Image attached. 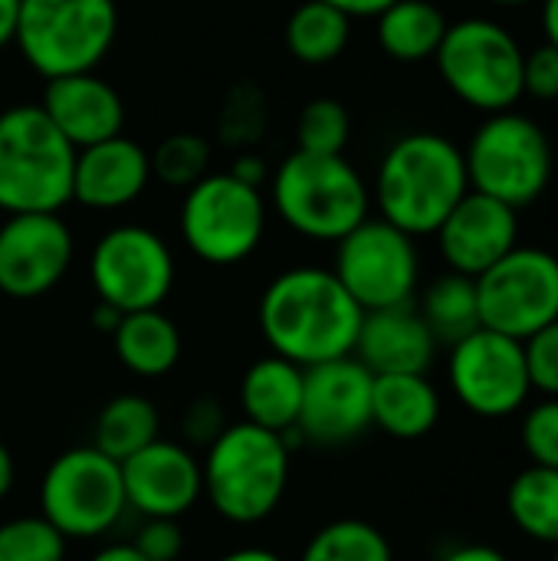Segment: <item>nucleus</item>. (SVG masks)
Segmentation results:
<instances>
[{"mask_svg": "<svg viewBox=\"0 0 558 561\" xmlns=\"http://www.w3.org/2000/svg\"><path fill=\"white\" fill-rule=\"evenodd\" d=\"M362 306L326 266H293L273 276L257 306V325L270 352L312 368L355 352Z\"/></svg>", "mask_w": 558, "mask_h": 561, "instance_id": "nucleus-1", "label": "nucleus"}, {"mask_svg": "<svg viewBox=\"0 0 558 561\" xmlns=\"http://www.w3.org/2000/svg\"><path fill=\"white\" fill-rule=\"evenodd\" d=\"M470 191L464 151L437 131H411L388 145L372 181L378 217L408 237H434Z\"/></svg>", "mask_w": 558, "mask_h": 561, "instance_id": "nucleus-2", "label": "nucleus"}, {"mask_svg": "<svg viewBox=\"0 0 558 561\" xmlns=\"http://www.w3.org/2000/svg\"><path fill=\"white\" fill-rule=\"evenodd\" d=\"M266 204L296 237L339 243L372 217V184L345 154L293 148L270 174Z\"/></svg>", "mask_w": 558, "mask_h": 561, "instance_id": "nucleus-3", "label": "nucleus"}, {"mask_svg": "<svg viewBox=\"0 0 558 561\" xmlns=\"http://www.w3.org/2000/svg\"><path fill=\"white\" fill-rule=\"evenodd\" d=\"M293 447L286 434L257 424H227L204 450L201 477L214 513L234 526H257L276 513L286 496Z\"/></svg>", "mask_w": 558, "mask_h": 561, "instance_id": "nucleus-4", "label": "nucleus"}, {"mask_svg": "<svg viewBox=\"0 0 558 561\" xmlns=\"http://www.w3.org/2000/svg\"><path fill=\"white\" fill-rule=\"evenodd\" d=\"M76 148L39 102L0 112V214H59L72 204Z\"/></svg>", "mask_w": 558, "mask_h": 561, "instance_id": "nucleus-5", "label": "nucleus"}, {"mask_svg": "<svg viewBox=\"0 0 558 561\" xmlns=\"http://www.w3.org/2000/svg\"><path fill=\"white\" fill-rule=\"evenodd\" d=\"M118 39V0H20L13 49L43 79L95 72Z\"/></svg>", "mask_w": 558, "mask_h": 561, "instance_id": "nucleus-6", "label": "nucleus"}, {"mask_svg": "<svg viewBox=\"0 0 558 561\" xmlns=\"http://www.w3.org/2000/svg\"><path fill=\"white\" fill-rule=\"evenodd\" d=\"M464 164L470 191L523 210L536 204L553 181V145L539 122L506 108L480 122L464 151Z\"/></svg>", "mask_w": 558, "mask_h": 561, "instance_id": "nucleus-7", "label": "nucleus"}, {"mask_svg": "<svg viewBox=\"0 0 558 561\" xmlns=\"http://www.w3.org/2000/svg\"><path fill=\"white\" fill-rule=\"evenodd\" d=\"M270 224V204L260 187L237 181L230 171H210L184 191L178 233L191 256L207 266H237L250 260Z\"/></svg>", "mask_w": 558, "mask_h": 561, "instance_id": "nucleus-8", "label": "nucleus"}, {"mask_svg": "<svg viewBox=\"0 0 558 561\" xmlns=\"http://www.w3.org/2000/svg\"><path fill=\"white\" fill-rule=\"evenodd\" d=\"M523 46L490 16H467L447 26L437 49L444 85L477 112H506L523 99Z\"/></svg>", "mask_w": 558, "mask_h": 561, "instance_id": "nucleus-9", "label": "nucleus"}, {"mask_svg": "<svg viewBox=\"0 0 558 561\" xmlns=\"http://www.w3.org/2000/svg\"><path fill=\"white\" fill-rule=\"evenodd\" d=\"M125 510L122 463L92 444L59 454L39 480V516L66 542L109 536L122 523Z\"/></svg>", "mask_w": 558, "mask_h": 561, "instance_id": "nucleus-10", "label": "nucleus"}, {"mask_svg": "<svg viewBox=\"0 0 558 561\" xmlns=\"http://www.w3.org/2000/svg\"><path fill=\"white\" fill-rule=\"evenodd\" d=\"M178 263L168 240L145 224L109 227L89 253L95 299L125 312L161 309L174 289Z\"/></svg>", "mask_w": 558, "mask_h": 561, "instance_id": "nucleus-11", "label": "nucleus"}, {"mask_svg": "<svg viewBox=\"0 0 558 561\" xmlns=\"http://www.w3.org/2000/svg\"><path fill=\"white\" fill-rule=\"evenodd\" d=\"M332 273L362 312L411 306L421 283V253L414 237L382 217H368L335 243Z\"/></svg>", "mask_w": 558, "mask_h": 561, "instance_id": "nucleus-12", "label": "nucleus"}, {"mask_svg": "<svg viewBox=\"0 0 558 561\" xmlns=\"http://www.w3.org/2000/svg\"><path fill=\"white\" fill-rule=\"evenodd\" d=\"M480 325L526 342L558 322V256L543 247H516L477 276Z\"/></svg>", "mask_w": 558, "mask_h": 561, "instance_id": "nucleus-13", "label": "nucleus"}, {"mask_svg": "<svg viewBox=\"0 0 558 561\" xmlns=\"http://www.w3.org/2000/svg\"><path fill=\"white\" fill-rule=\"evenodd\" d=\"M447 378L457 401L490 421L516 414L533 394L523 342L483 325L451 345Z\"/></svg>", "mask_w": 558, "mask_h": 561, "instance_id": "nucleus-14", "label": "nucleus"}, {"mask_svg": "<svg viewBox=\"0 0 558 561\" xmlns=\"http://www.w3.org/2000/svg\"><path fill=\"white\" fill-rule=\"evenodd\" d=\"M372 381L375 375L355 355L306 368L299 421L286 437H299L319 447H342L358 440L372 427Z\"/></svg>", "mask_w": 558, "mask_h": 561, "instance_id": "nucleus-15", "label": "nucleus"}, {"mask_svg": "<svg viewBox=\"0 0 558 561\" xmlns=\"http://www.w3.org/2000/svg\"><path fill=\"white\" fill-rule=\"evenodd\" d=\"M76 260L72 227L59 214H7L0 220V293L39 299L53 293Z\"/></svg>", "mask_w": 558, "mask_h": 561, "instance_id": "nucleus-16", "label": "nucleus"}, {"mask_svg": "<svg viewBox=\"0 0 558 561\" xmlns=\"http://www.w3.org/2000/svg\"><path fill=\"white\" fill-rule=\"evenodd\" d=\"M122 486L141 519H181L204 496L201 460L191 447L158 437L122 463Z\"/></svg>", "mask_w": 558, "mask_h": 561, "instance_id": "nucleus-17", "label": "nucleus"}, {"mask_svg": "<svg viewBox=\"0 0 558 561\" xmlns=\"http://www.w3.org/2000/svg\"><path fill=\"white\" fill-rule=\"evenodd\" d=\"M520 210L467 191L464 201L444 217L437 227V247L451 273L460 276H483L490 266H497L510 250L520 247Z\"/></svg>", "mask_w": 558, "mask_h": 561, "instance_id": "nucleus-18", "label": "nucleus"}, {"mask_svg": "<svg viewBox=\"0 0 558 561\" xmlns=\"http://www.w3.org/2000/svg\"><path fill=\"white\" fill-rule=\"evenodd\" d=\"M39 108L76 151L125 135V99L99 72L49 79Z\"/></svg>", "mask_w": 558, "mask_h": 561, "instance_id": "nucleus-19", "label": "nucleus"}, {"mask_svg": "<svg viewBox=\"0 0 558 561\" xmlns=\"http://www.w3.org/2000/svg\"><path fill=\"white\" fill-rule=\"evenodd\" d=\"M151 184V158L128 135L89 145L76 151L72 201L95 214L132 207Z\"/></svg>", "mask_w": 558, "mask_h": 561, "instance_id": "nucleus-20", "label": "nucleus"}, {"mask_svg": "<svg viewBox=\"0 0 558 561\" xmlns=\"http://www.w3.org/2000/svg\"><path fill=\"white\" fill-rule=\"evenodd\" d=\"M372 375H428L437 339L414 306L365 312L352 352Z\"/></svg>", "mask_w": 558, "mask_h": 561, "instance_id": "nucleus-21", "label": "nucleus"}, {"mask_svg": "<svg viewBox=\"0 0 558 561\" xmlns=\"http://www.w3.org/2000/svg\"><path fill=\"white\" fill-rule=\"evenodd\" d=\"M303 378L306 368L273 352L257 358L240 378L243 421L273 434H293L303 408Z\"/></svg>", "mask_w": 558, "mask_h": 561, "instance_id": "nucleus-22", "label": "nucleus"}, {"mask_svg": "<svg viewBox=\"0 0 558 561\" xmlns=\"http://www.w3.org/2000/svg\"><path fill=\"white\" fill-rule=\"evenodd\" d=\"M441 421V394L428 375H375L372 427L395 440H421Z\"/></svg>", "mask_w": 558, "mask_h": 561, "instance_id": "nucleus-23", "label": "nucleus"}, {"mask_svg": "<svg viewBox=\"0 0 558 561\" xmlns=\"http://www.w3.org/2000/svg\"><path fill=\"white\" fill-rule=\"evenodd\" d=\"M118 362L138 378H161L181 358V332L161 309L125 312L112 332Z\"/></svg>", "mask_w": 558, "mask_h": 561, "instance_id": "nucleus-24", "label": "nucleus"}, {"mask_svg": "<svg viewBox=\"0 0 558 561\" xmlns=\"http://www.w3.org/2000/svg\"><path fill=\"white\" fill-rule=\"evenodd\" d=\"M447 16L431 0H395L385 13L375 16V36L388 59L398 62H424L434 59L444 33Z\"/></svg>", "mask_w": 558, "mask_h": 561, "instance_id": "nucleus-25", "label": "nucleus"}, {"mask_svg": "<svg viewBox=\"0 0 558 561\" xmlns=\"http://www.w3.org/2000/svg\"><path fill=\"white\" fill-rule=\"evenodd\" d=\"M286 53L303 66H329L352 43V20L322 0H303L283 23Z\"/></svg>", "mask_w": 558, "mask_h": 561, "instance_id": "nucleus-26", "label": "nucleus"}, {"mask_svg": "<svg viewBox=\"0 0 558 561\" xmlns=\"http://www.w3.org/2000/svg\"><path fill=\"white\" fill-rule=\"evenodd\" d=\"M158 427H161V417L148 398L118 394L99 411L92 447L112 457L115 463H125L128 457H135L138 450L158 440Z\"/></svg>", "mask_w": 558, "mask_h": 561, "instance_id": "nucleus-27", "label": "nucleus"}, {"mask_svg": "<svg viewBox=\"0 0 558 561\" xmlns=\"http://www.w3.org/2000/svg\"><path fill=\"white\" fill-rule=\"evenodd\" d=\"M424 325L431 329V335L447 345H457L460 339H467L470 332L480 329V302H477V279L460 276V273H444L437 276L418 306Z\"/></svg>", "mask_w": 558, "mask_h": 561, "instance_id": "nucleus-28", "label": "nucleus"}, {"mask_svg": "<svg viewBox=\"0 0 558 561\" xmlns=\"http://www.w3.org/2000/svg\"><path fill=\"white\" fill-rule=\"evenodd\" d=\"M506 513L533 542L558 546V470L526 467L506 490Z\"/></svg>", "mask_w": 558, "mask_h": 561, "instance_id": "nucleus-29", "label": "nucleus"}, {"mask_svg": "<svg viewBox=\"0 0 558 561\" xmlns=\"http://www.w3.org/2000/svg\"><path fill=\"white\" fill-rule=\"evenodd\" d=\"M299 561H395V556L385 533L372 523L335 519L306 542Z\"/></svg>", "mask_w": 558, "mask_h": 561, "instance_id": "nucleus-30", "label": "nucleus"}, {"mask_svg": "<svg viewBox=\"0 0 558 561\" xmlns=\"http://www.w3.org/2000/svg\"><path fill=\"white\" fill-rule=\"evenodd\" d=\"M151 158V181H161L171 191H187L194 187L201 178L210 174V161H214V145L204 135L194 131H174L164 141L155 145V151H148Z\"/></svg>", "mask_w": 558, "mask_h": 561, "instance_id": "nucleus-31", "label": "nucleus"}, {"mask_svg": "<svg viewBox=\"0 0 558 561\" xmlns=\"http://www.w3.org/2000/svg\"><path fill=\"white\" fill-rule=\"evenodd\" d=\"M352 141V115L332 95L309 99L296 115V148L309 154H345Z\"/></svg>", "mask_w": 558, "mask_h": 561, "instance_id": "nucleus-32", "label": "nucleus"}, {"mask_svg": "<svg viewBox=\"0 0 558 561\" xmlns=\"http://www.w3.org/2000/svg\"><path fill=\"white\" fill-rule=\"evenodd\" d=\"M266 118H270V108H266L263 92L257 85L243 82V85H234L230 95L224 99L220 115H217V135L227 148L243 151L263 138Z\"/></svg>", "mask_w": 558, "mask_h": 561, "instance_id": "nucleus-33", "label": "nucleus"}, {"mask_svg": "<svg viewBox=\"0 0 558 561\" xmlns=\"http://www.w3.org/2000/svg\"><path fill=\"white\" fill-rule=\"evenodd\" d=\"M66 539L43 516L0 523V561H66Z\"/></svg>", "mask_w": 558, "mask_h": 561, "instance_id": "nucleus-34", "label": "nucleus"}, {"mask_svg": "<svg viewBox=\"0 0 558 561\" xmlns=\"http://www.w3.org/2000/svg\"><path fill=\"white\" fill-rule=\"evenodd\" d=\"M520 437L533 467L558 470V398H543L526 411Z\"/></svg>", "mask_w": 558, "mask_h": 561, "instance_id": "nucleus-35", "label": "nucleus"}, {"mask_svg": "<svg viewBox=\"0 0 558 561\" xmlns=\"http://www.w3.org/2000/svg\"><path fill=\"white\" fill-rule=\"evenodd\" d=\"M523 352H526L533 391H539L546 398H558V322L529 335L523 342Z\"/></svg>", "mask_w": 558, "mask_h": 561, "instance_id": "nucleus-36", "label": "nucleus"}, {"mask_svg": "<svg viewBox=\"0 0 558 561\" xmlns=\"http://www.w3.org/2000/svg\"><path fill=\"white\" fill-rule=\"evenodd\" d=\"M132 546L148 561H178L184 556V533L178 519H141Z\"/></svg>", "mask_w": 558, "mask_h": 561, "instance_id": "nucleus-37", "label": "nucleus"}, {"mask_svg": "<svg viewBox=\"0 0 558 561\" xmlns=\"http://www.w3.org/2000/svg\"><path fill=\"white\" fill-rule=\"evenodd\" d=\"M523 95L556 102L558 99V46L539 43L523 56Z\"/></svg>", "mask_w": 558, "mask_h": 561, "instance_id": "nucleus-38", "label": "nucleus"}, {"mask_svg": "<svg viewBox=\"0 0 558 561\" xmlns=\"http://www.w3.org/2000/svg\"><path fill=\"white\" fill-rule=\"evenodd\" d=\"M181 427H184V437L191 444H197V447L207 450L220 437V431L227 427V417H224L220 401L217 398H197L194 404H187Z\"/></svg>", "mask_w": 558, "mask_h": 561, "instance_id": "nucleus-39", "label": "nucleus"}, {"mask_svg": "<svg viewBox=\"0 0 558 561\" xmlns=\"http://www.w3.org/2000/svg\"><path fill=\"white\" fill-rule=\"evenodd\" d=\"M227 171H230L237 181H243V184H250V187H260V191H263V184H270V174H273L270 161H266L260 151H253V148L237 151Z\"/></svg>", "mask_w": 558, "mask_h": 561, "instance_id": "nucleus-40", "label": "nucleus"}, {"mask_svg": "<svg viewBox=\"0 0 558 561\" xmlns=\"http://www.w3.org/2000/svg\"><path fill=\"white\" fill-rule=\"evenodd\" d=\"M329 7H335L339 13H345L349 20H375L378 13H385L395 0H322Z\"/></svg>", "mask_w": 558, "mask_h": 561, "instance_id": "nucleus-41", "label": "nucleus"}, {"mask_svg": "<svg viewBox=\"0 0 558 561\" xmlns=\"http://www.w3.org/2000/svg\"><path fill=\"white\" fill-rule=\"evenodd\" d=\"M16 13H20V0H0V53L13 46Z\"/></svg>", "mask_w": 558, "mask_h": 561, "instance_id": "nucleus-42", "label": "nucleus"}, {"mask_svg": "<svg viewBox=\"0 0 558 561\" xmlns=\"http://www.w3.org/2000/svg\"><path fill=\"white\" fill-rule=\"evenodd\" d=\"M444 561H510L500 549L493 546H460L454 552H447Z\"/></svg>", "mask_w": 558, "mask_h": 561, "instance_id": "nucleus-43", "label": "nucleus"}, {"mask_svg": "<svg viewBox=\"0 0 558 561\" xmlns=\"http://www.w3.org/2000/svg\"><path fill=\"white\" fill-rule=\"evenodd\" d=\"M89 561H148L132 542H112V546H102Z\"/></svg>", "mask_w": 558, "mask_h": 561, "instance_id": "nucleus-44", "label": "nucleus"}, {"mask_svg": "<svg viewBox=\"0 0 558 561\" xmlns=\"http://www.w3.org/2000/svg\"><path fill=\"white\" fill-rule=\"evenodd\" d=\"M13 483H16V463H13V454L7 450V444L0 440V500L10 496Z\"/></svg>", "mask_w": 558, "mask_h": 561, "instance_id": "nucleus-45", "label": "nucleus"}, {"mask_svg": "<svg viewBox=\"0 0 558 561\" xmlns=\"http://www.w3.org/2000/svg\"><path fill=\"white\" fill-rule=\"evenodd\" d=\"M118 322H122V312L118 309H112V306H105V302H95V309H92V325L99 329V332H115L118 329Z\"/></svg>", "mask_w": 558, "mask_h": 561, "instance_id": "nucleus-46", "label": "nucleus"}, {"mask_svg": "<svg viewBox=\"0 0 558 561\" xmlns=\"http://www.w3.org/2000/svg\"><path fill=\"white\" fill-rule=\"evenodd\" d=\"M217 561H283L276 552L270 549H260V546H243V549H234L227 556H220Z\"/></svg>", "mask_w": 558, "mask_h": 561, "instance_id": "nucleus-47", "label": "nucleus"}, {"mask_svg": "<svg viewBox=\"0 0 558 561\" xmlns=\"http://www.w3.org/2000/svg\"><path fill=\"white\" fill-rule=\"evenodd\" d=\"M543 33L546 43L558 46V0H543Z\"/></svg>", "mask_w": 558, "mask_h": 561, "instance_id": "nucleus-48", "label": "nucleus"}, {"mask_svg": "<svg viewBox=\"0 0 558 561\" xmlns=\"http://www.w3.org/2000/svg\"><path fill=\"white\" fill-rule=\"evenodd\" d=\"M487 3H493V7H529L536 0H487Z\"/></svg>", "mask_w": 558, "mask_h": 561, "instance_id": "nucleus-49", "label": "nucleus"}, {"mask_svg": "<svg viewBox=\"0 0 558 561\" xmlns=\"http://www.w3.org/2000/svg\"><path fill=\"white\" fill-rule=\"evenodd\" d=\"M553 549H556V552H553V561H558V546H553Z\"/></svg>", "mask_w": 558, "mask_h": 561, "instance_id": "nucleus-50", "label": "nucleus"}]
</instances>
